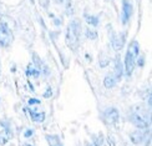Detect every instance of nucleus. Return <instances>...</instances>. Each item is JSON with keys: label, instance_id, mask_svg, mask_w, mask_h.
Wrapping results in <instances>:
<instances>
[{"label": "nucleus", "instance_id": "21", "mask_svg": "<svg viewBox=\"0 0 152 146\" xmlns=\"http://www.w3.org/2000/svg\"><path fill=\"white\" fill-rule=\"evenodd\" d=\"M86 146H91V145H88V144H87V145H86Z\"/></svg>", "mask_w": 152, "mask_h": 146}, {"label": "nucleus", "instance_id": "18", "mask_svg": "<svg viewBox=\"0 0 152 146\" xmlns=\"http://www.w3.org/2000/svg\"><path fill=\"white\" fill-rule=\"evenodd\" d=\"M31 135H33V130H26V132H25V136H26V137H30Z\"/></svg>", "mask_w": 152, "mask_h": 146}, {"label": "nucleus", "instance_id": "5", "mask_svg": "<svg viewBox=\"0 0 152 146\" xmlns=\"http://www.w3.org/2000/svg\"><path fill=\"white\" fill-rule=\"evenodd\" d=\"M125 44V34H121V35H117L112 39V48L116 50V51H120L122 49Z\"/></svg>", "mask_w": 152, "mask_h": 146}, {"label": "nucleus", "instance_id": "3", "mask_svg": "<svg viewBox=\"0 0 152 146\" xmlns=\"http://www.w3.org/2000/svg\"><path fill=\"white\" fill-rule=\"evenodd\" d=\"M131 121L135 126H137L138 129H147V126H148V123L143 117H141L138 114H134V115L131 116Z\"/></svg>", "mask_w": 152, "mask_h": 146}, {"label": "nucleus", "instance_id": "15", "mask_svg": "<svg viewBox=\"0 0 152 146\" xmlns=\"http://www.w3.org/2000/svg\"><path fill=\"white\" fill-rule=\"evenodd\" d=\"M86 36L88 37V39H91V40L96 39L97 37V31L94 30V29H87L86 30Z\"/></svg>", "mask_w": 152, "mask_h": 146}, {"label": "nucleus", "instance_id": "19", "mask_svg": "<svg viewBox=\"0 0 152 146\" xmlns=\"http://www.w3.org/2000/svg\"><path fill=\"white\" fill-rule=\"evenodd\" d=\"M55 1H56V3H58V4H61L62 1H64V0H55Z\"/></svg>", "mask_w": 152, "mask_h": 146}, {"label": "nucleus", "instance_id": "22", "mask_svg": "<svg viewBox=\"0 0 152 146\" xmlns=\"http://www.w3.org/2000/svg\"><path fill=\"white\" fill-rule=\"evenodd\" d=\"M0 71H1V69H0Z\"/></svg>", "mask_w": 152, "mask_h": 146}, {"label": "nucleus", "instance_id": "16", "mask_svg": "<svg viewBox=\"0 0 152 146\" xmlns=\"http://www.w3.org/2000/svg\"><path fill=\"white\" fill-rule=\"evenodd\" d=\"M39 4L42 6V8H48L49 6V0H39Z\"/></svg>", "mask_w": 152, "mask_h": 146}, {"label": "nucleus", "instance_id": "4", "mask_svg": "<svg viewBox=\"0 0 152 146\" xmlns=\"http://www.w3.org/2000/svg\"><path fill=\"white\" fill-rule=\"evenodd\" d=\"M132 15V5L127 0H124V12H122V23L126 24Z\"/></svg>", "mask_w": 152, "mask_h": 146}, {"label": "nucleus", "instance_id": "7", "mask_svg": "<svg viewBox=\"0 0 152 146\" xmlns=\"http://www.w3.org/2000/svg\"><path fill=\"white\" fill-rule=\"evenodd\" d=\"M130 139H131V141L134 142V144H141L143 141V139H145V134L142 131H134V132H131L130 134Z\"/></svg>", "mask_w": 152, "mask_h": 146}, {"label": "nucleus", "instance_id": "6", "mask_svg": "<svg viewBox=\"0 0 152 146\" xmlns=\"http://www.w3.org/2000/svg\"><path fill=\"white\" fill-rule=\"evenodd\" d=\"M106 116H107V123H109V124H115L118 120V111L112 107V109L107 110Z\"/></svg>", "mask_w": 152, "mask_h": 146}, {"label": "nucleus", "instance_id": "20", "mask_svg": "<svg viewBox=\"0 0 152 146\" xmlns=\"http://www.w3.org/2000/svg\"><path fill=\"white\" fill-rule=\"evenodd\" d=\"M24 146H31V145H29V144H25V145H24Z\"/></svg>", "mask_w": 152, "mask_h": 146}, {"label": "nucleus", "instance_id": "10", "mask_svg": "<svg viewBox=\"0 0 152 146\" xmlns=\"http://www.w3.org/2000/svg\"><path fill=\"white\" fill-rule=\"evenodd\" d=\"M122 76V65H121V61H120V56L116 58V62H115V78L116 80L121 79Z\"/></svg>", "mask_w": 152, "mask_h": 146}, {"label": "nucleus", "instance_id": "13", "mask_svg": "<svg viewBox=\"0 0 152 146\" xmlns=\"http://www.w3.org/2000/svg\"><path fill=\"white\" fill-rule=\"evenodd\" d=\"M26 74L29 75V76H39L40 75V70L37 67H34L33 65H29L28 66V71H26Z\"/></svg>", "mask_w": 152, "mask_h": 146}, {"label": "nucleus", "instance_id": "11", "mask_svg": "<svg viewBox=\"0 0 152 146\" xmlns=\"http://www.w3.org/2000/svg\"><path fill=\"white\" fill-rule=\"evenodd\" d=\"M104 84L107 89H111V87H113L116 85V78L113 75H107L105 78V80H104Z\"/></svg>", "mask_w": 152, "mask_h": 146}, {"label": "nucleus", "instance_id": "2", "mask_svg": "<svg viewBox=\"0 0 152 146\" xmlns=\"http://www.w3.org/2000/svg\"><path fill=\"white\" fill-rule=\"evenodd\" d=\"M138 53H140V45L137 41H132L129 45V50L125 56V73L127 76H130L134 71Z\"/></svg>", "mask_w": 152, "mask_h": 146}, {"label": "nucleus", "instance_id": "9", "mask_svg": "<svg viewBox=\"0 0 152 146\" xmlns=\"http://www.w3.org/2000/svg\"><path fill=\"white\" fill-rule=\"evenodd\" d=\"M31 119L35 123H42L45 120V112H36L35 110H30Z\"/></svg>", "mask_w": 152, "mask_h": 146}, {"label": "nucleus", "instance_id": "17", "mask_svg": "<svg viewBox=\"0 0 152 146\" xmlns=\"http://www.w3.org/2000/svg\"><path fill=\"white\" fill-rule=\"evenodd\" d=\"M33 104H40V101L37 99H29V105H33Z\"/></svg>", "mask_w": 152, "mask_h": 146}, {"label": "nucleus", "instance_id": "12", "mask_svg": "<svg viewBox=\"0 0 152 146\" xmlns=\"http://www.w3.org/2000/svg\"><path fill=\"white\" fill-rule=\"evenodd\" d=\"M46 140H48V142H49L50 146H61L60 139L56 136V135H48L46 136Z\"/></svg>", "mask_w": 152, "mask_h": 146}, {"label": "nucleus", "instance_id": "8", "mask_svg": "<svg viewBox=\"0 0 152 146\" xmlns=\"http://www.w3.org/2000/svg\"><path fill=\"white\" fill-rule=\"evenodd\" d=\"M11 136L12 135H11L10 130H8V129L1 130L0 131V145H5L11 139Z\"/></svg>", "mask_w": 152, "mask_h": 146}, {"label": "nucleus", "instance_id": "14", "mask_svg": "<svg viewBox=\"0 0 152 146\" xmlns=\"http://www.w3.org/2000/svg\"><path fill=\"white\" fill-rule=\"evenodd\" d=\"M86 18V21L87 24L90 25H94V26H96V25H99V19L96 16H91V15H85Z\"/></svg>", "mask_w": 152, "mask_h": 146}, {"label": "nucleus", "instance_id": "1", "mask_svg": "<svg viewBox=\"0 0 152 146\" xmlns=\"http://www.w3.org/2000/svg\"><path fill=\"white\" fill-rule=\"evenodd\" d=\"M80 29L81 25L77 20H72L67 26V33H66V45L70 48L72 51H76L79 48V41H80Z\"/></svg>", "mask_w": 152, "mask_h": 146}]
</instances>
